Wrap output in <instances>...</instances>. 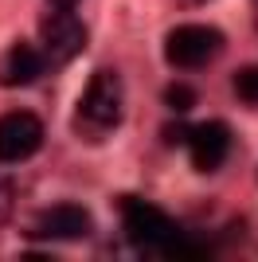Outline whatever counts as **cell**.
Wrapping results in <instances>:
<instances>
[{"mask_svg": "<svg viewBox=\"0 0 258 262\" xmlns=\"http://www.w3.org/2000/svg\"><path fill=\"white\" fill-rule=\"evenodd\" d=\"M121 219H125L129 243H137V247H145V251H157V254L180 235L176 223H172L161 208H153V204H145V200H137V196L121 200Z\"/></svg>", "mask_w": 258, "mask_h": 262, "instance_id": "cell-2", "label": "cell"}, {"mask_svg": "<svg viewBox=\"0 0 258 262\" xmlns=\"http://www.w3.org/2000/svg\"><path fill=\"white\" fill-rule=\"evenodd\" d=\"M43 125L35 114H4L0 118V164H16L39 153Z\"/></svg>", "mask_w": 258, "mask_h": 262, "instance_id": "cell-4", "label": "cell"}, {"mask_svg": "<svg viewBox=\"0 0 258 262\" xmlns=\"http://www.w3.org/2000/svg\"><path fill=\"white\" fill-rule=\"evenodd\" d=\"M51 4H55V8H75L78 0H51Z\"/></svg>", "mask_w": 258, "mask_h": 262, "instance_id": "cell-11", "label": "cell"}, {"mask_svg": "<svg viewBox=\"0 0 258 262\" xmlns=\"http://www.w3.org/2000/svg\"><path fill=\"white\" fill-rule=\"evenodd\" d=\"M223 51V32L207 24H180L164 35V59L176 71H196Z\"/></svg>", "mask_w": 258, "mask_h": 262, "instance_id": "cell-1", "label": "cell"}, {"mask_svg": "<svg viewBox=\"0 0 258 262\" xmlns=\"http://www.w3.org/2000/svg\"><path fill=\"white\" fill-rule=\"evenodd\" d=\"M86 231H90V215H86V208H78V204H55V208H47L39 215V223H35V235L59 239V243H78Z\"/></svg>", "mask_w": 258, "mask_h": 262, "instance_id": "cell-7", "label": "cell"}, {"mask_svg": "<svg viewBox=\"0 0 258 262\" xmlns=\"http://www.w3.org/2000/svg\"><path fill=\"white\" fill-rule=\"evenodd\" d=\"M82 118H90L102 129H114L125 118V86L114 71H98L82 90Z\"/></svg>", "mask_w": 258, "mask_h": 262, "instance_id": "cell-3", "label": "cell"}, {"mask_svg": "<svg viewBox=\"0 0 258 262\" xmlns=\"http://www.w3.org/2000/svg\"><path fill=\"white\" fill-rule=\"evenodd\" d=\"M164 106L176 110V114H188V110L196 106V90L184 86V82H172V86L164 90Z\"/></svg>", "mask_w": 258, "mask_h": 262, "instance_id": "cell-9", "label": "cell"}, {"mask_svg": "<svg viewBox=\"0 0 258 262\" xmlns=\"http://www.w3.org/2000/svg\"><path fill=\"white\" fill-rule=\"evenodd\" d=\"M86 43V28L71 8H59L51 20H43V55L47 63H71Z\"/></svg>", "mask_w": 258, "mask_h": 262, "instance_id": "cell-5", "label": "cell"}, {"mask_svg": "<svg viewBox=\"0 0 258 262\" xmlns=\"http://www.w3.org/2000/svg\"><path fill=\"white\" fill-rule=\"evenodd\" d=\"M43 59L35 47H28V43H16L8 51V63H4V75H0V82L4 86H32L35 78L43 75Z\"/></svg>", "mask_w": 258, "mask_h": 262, "instance_id": "cell-8", "label": "cell"}, {"mask_svg": "<svg viewBox=\"0 0 258 262\" xmlns=\"http://www.w3.org/2000/svg\"><path fill=\"white\" fill-rule=\"evenodd\" d=\"M184 145H188V157H192L196 172H215L227 161V153H231V129L223 121H204V125L188 129Z\"/></svg>", "mask_w": 258, "mask_h": 262, "instance_id": "cell-6", "label": "cell"}, {"mask_svg": "<svg viewBox=\"0 0 258 262\" xmlns=\"http://www.w3.org/2000/svg\"><path fill=\"white\" fill-rule=\"evenodd\" d=\"M235 94L243 102H258V67H239L235 71Z\"/></svg>", "mask_w": 258, "mask_h": 262, "instance_id": "cell-10", "label": "cell"}]
</instances>
